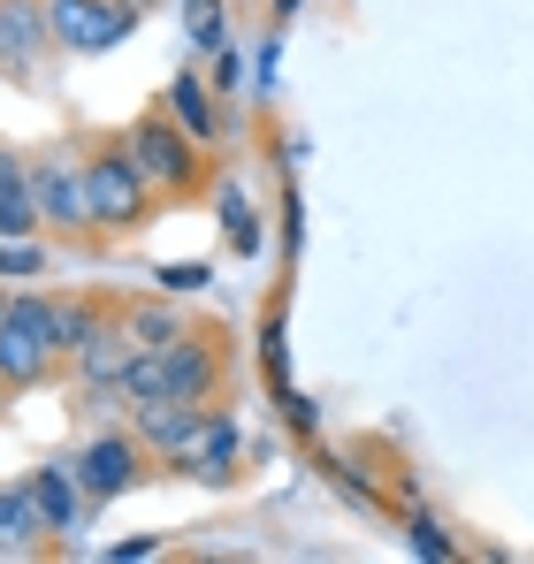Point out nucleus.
Segmentation results:
<instances>
[{"instance_id":"nucleus-17","label":"nucleus","mask_w":534,"mask_h":564,"mask_svg":"<svg viewBox=\"0 0 534 564\" xmlns=\"http://www.w3.org/2000/svg\"><path fill=\"white\" fill-rule=\"evenodd\" d=\"M222 31V0H191V46H214Z\"/></svg>"},{"instance_id":"nucleus-8","label":"nucleus","mask_w":534,"mask_h":564,"mask_svg":"<svg viewBox=\"0 0 534 564\" xmlns=\"http://www.w3.org/2000/svg\"><path fill=\"white\" fill-rule=\"evenodd\" d=\"M130 359H138V344H130V328H122V305H115V313L92 328V344L70 359V375H77L85 397H115L122 375H130ZM115 404H122V397H115Z\"/></svg>"},{"instance_id":"nucleus-11","label":"nucleus","mask_w":534,"mask_h":564,"mask_svg":"<svg viewBox=\"0 0 534 564\" xmlns=\"http://www.w3.org/2000/svg\"><path fill=\"white\" fill-rule=\"evenodd\" d=\"M237 473V420H229V404L183 443L177 458H161V480H229Z\"/></svg>"},{"instance_id":"nucleus-16","label":"nucleus","mask_w":534,"mask_h":564,"mask_svg":"<svg viewBox=\"0 0 534 564\" xmlns=\"http://www.w3.org/2000/svg\"><path fill=\"white\" fill-rule=\"evenodd\" d=\"M31 488H39V503H46L54 534H70V527H77V511H92V503H85V488H77V473H70V466H39V473H31Z\"/></svg>"},{"instance_id":"nucleus-6","label":"nucleus","mask_w":534,"mask_h":564,"mask_svg":"<svg viewBox=\"0 0 534 564\" xmlns=\"http://www.w3.org/2000/svg\"><path fill=\"white\" fill-rule=\"evenodd\" d=\"M77 488H85V503H115V496H130L138 480H161V466H153V451L138 443V427L122 420V427H99V435H85V451H77Z\"/></svg>"},{"instance_id":"nucleus-13","label":"nucleus","mask_w":534,"mask_h":564,"mask_svg":"<svg viewBox=\"0 0 534 564\" xmlns=\"http://www.w3.org/2000/svg\"><path fill=\"white\" fill-rule=\"evenodd\" d=\"M46 534H54V519H46V503H39L31 473H23V480H8V488H0V542H23V550H39Z\"/></svg>"},{"instance_id":"nucleus-19","label":"nucleus","mask_w":534,"mask_h":564,"mask_svg":"<svg viewBox=\"0 0 534 564\" xmlns=\"http://www.w3.org/2000/svg\"><path fill=\"white\" fill-rule=\"evenodd\" d=\"M290 8H298V0H282V15H290Z\"/></svg>"},{"instance_id":"nucleus-10","label":"nucleus","mask_w":534,"mask_h":564,"mask_svg":"<svg viewBox=\"0 0 534 564\" xmlns=\"http://www.w3.org/2000/svg\"><path fill=\"white\" fill-rule=\"evenodd\" d=\"M214 412H222V404H183V397H146V404H130V427H138V443L153 451V466H161V458H177V451L191 443V435H199V427H206V420H214Z\"/></svg>"},{"instance_id":"nucleus-5","label":"nucleus","mask_w":534,"mask_h":564,"mask_svg":"<svg viewBox=\"0 0 534 564\" xmlns=\"http://www.w3.org/2000/svg\"><path fill=\"white\" fill-rule=\"evenodd\" d=\"M31 191H39V221H46V237H54V245H70V252H99V245H107V237L92 229V191H85L77 138H62V145H39V153H31Z\"/></svg>"},{"instance_id":"nucleus-18","label":"nucleus","mask_w":534,"mask_h":564,"mask_svg":"<svg viewBox=\"0 0 534 564\" xmlns=\"http://www.w3.org/2000/svg\"><path fill=\"white\" fill-rule=\"evenodd\" d=\"M130 8H138V15H146V8H161V0H130Z\"/></svg>"},{"instance_id":"nucleus-20","label":"nucleus","mask_w":534,"mask_h":564,"mask_svg":"<svg viewBox=\"0 0 534 564\" xmlns=\"http://www.w3.org/2000/svg\"><path fill=\"white\" fill-rule=\"evenodd\" d=\"M0 313H8V290H0Z\"/></svg>"},{"instance_id":"nucleus-3","label":"nucleus","mask_w":534,"mask_h":564,"mask_svg":"<svg viewBox=\"0 0 534 564\" xmlns=\"http://www.w3.org/2000/svg\"><path fill=\"white\" fill-rule=\"evenodd\" d=\"M130 153H138L146 184L161 191V206H206V198H214V184H222L214 145H199V138L183 130L169 107H146V115L130 122Z\"/></svg>"},{"instance_id":"nucleus-15","label":"nucleus","mask_w":534,"mask_h":564,"mask_svg":"<svg viewBox=\"0 0 534 564\" xmlns=\"http://www.w3.org/2000/svg\"><path fill=\"white\" fill-rule=\"evenodd\" d=\"M169 107H177V122L199 138V145H222V130H229V115L206 99V85L199 77H177V93H169Z\"/></svg>"},{"instance_id":"nucleus-14","label":"nucleus","mask_w":534,"mask_h":564,"mask_svg":"<svg viewBox=\"0 0 534 564\" xmlns=\"http://www.w3.org/2000/svg\"><path fill=\"white\" fill-rule=\"evenodd\" d=\"M122 328H130L138 351H161V344H177L183 328H191V313L183 305H161V297H122Z\"/></svg>"},{"instance_id":"nucleus-7","label":"nucleus","mask_w":534,"mask_h":564,"mask_svg":"<svg viewBox=\"0 0 534 564\" xmlns=\"http://www.w3.org/2000/svg\"><path fill=\"white\" fill-rule=\"evenodd\" d=\"M46 23H54L62 54H115V46H130L138 8L130 0H46Z\"/></svg>"},{"instance_id":"nucleus-12","label":"nucleus","mask_w":534,"mask_h":564,"mask_svg":"<svg viewBox=\"0 0 534 564\" xmlns=\"http://www.w3.org/2000/svg\"><path fill=\"white\" fill-rule=\"evenodd\" d=\"M39 191H31V153L23 145H0V245H23L39 237Z\"/></svg>"},{"instance_id":"nucleus-4","label":"nucleus","mask_w":534,"mask_h":564,"mask_svg":"<svg viewBox=\"0 0 534 564\" xmlns=\"http://www.w3.org/2000/svg\"><path fill=\"white\" fill-rule=\"evenodd\" d=\"M62 375H70V351L54 336V297L46 290H8V313H0V397L54 389Z\"/></svg>"},{"instance_id":"nucleus-2","label":"nucleus","mask_w":534,"mask_h":564,"mask_svg":"<svg viewBox=\"0 0 534 564\" xmlns=\"http://www.w3.org/2000/svg\"><path fill=\"white\" fill-rule=\"evenodd\" d=\"M77 161H85V191H92V229H99L107 245L153 229V221L169 214L161 191L146 184L138 153H130V130H85V138H77Z\"/></svg>"},{"instance_id":"nucleus-9","label":"nucleus","mask_w":534,"mask_h":564,"mask_svg":"<svg viewBox=\"0 0 534 564\" xmlns=\"http://www.w3.org/2000/svg\"><path fill=\"white\" fill-rule=\"evenodd\" d=\"M46 54H62L46 0H0V77H31Z\"/></svg>"},{"instance_id":"nucleus-1","label":"nucleus","mask_w":534,"mask_h":564,"mask_svg":"<svg viewBox=\"0 0 534 564\" xmlns=\"http://www.w3.org/2000/svg\"><path fill=\"white\" fill-rule=\"evenodd\" d=\"M229 381H237V336L222 321H199L183 328L177 344L161 351H138L130 375H122V404H146V397H183V404H229Z\"/></svg>"}]
</instances>
